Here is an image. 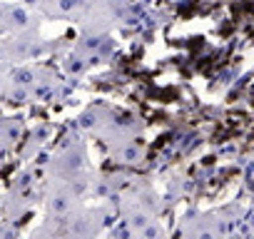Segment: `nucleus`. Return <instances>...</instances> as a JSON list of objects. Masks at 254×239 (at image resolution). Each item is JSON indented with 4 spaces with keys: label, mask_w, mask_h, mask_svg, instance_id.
<instances>
[{
    "label": "nucleus",
    "mask_w": 254,
    "mask_h": 239,
    "mask_svg": "<svg viewBox=\"0 0 254 239\" xmlns=\"http://www.w3.org/2000/svg\"><path fill=\"white\" fill-rule=\"evenodd\" d=\"M85 160H87L85 147H82L80 142H67V145L50 160L48 172H50L53 177L70 179V177H75V175H80V172L85 170Z\"/></svg>",
    "instance_id": "f257e3e1"
},
{
    "label": "nucleus",
    "mask_w": 254,
    "mask_h": 239,
    "mask_svg": "<svg viewBox=\"0 0 254 239\" xmlns=\"http://www.w3.org/2000/svg\"><path fill=\"white\" fill-rule=\"evenodd\" d=\"M28 30H38V20L30 13V8H25L23 3H5V0H0V33L18 35Z\"/></svg>",
    "instance_id": "f03ea898"
},
{
    "label": "nucleus",
    "mask_w": 254,
    "mask_h": 239,
    "mask_svg": "<svg viewBox=\"0 0 254 239\" xmlns=\"http://www.w3.org/2000/svg\"><path fill=\"white\" fill-rule=\"evenodd\" d=\"M43 53V38L38 30H28V33H18L8 38V60L13 62H28L35 60Z\"/></svg>",
    "instance_id": "7ed1b4c3"
},
{
    "label": "nucleus",
    "mask_w": 254,
    "mask_h": 239,
    "mask_svg": "<svg viewBox=\"0 0 254 239\" xmlns=\"http://www.w3.org/2000/svg\"><path fill=\"white\" fill-rule=\"evenodd\" d=\"M75 209H77V194L72 192V187L67 184V179H65V184H58V187H53L48 192V197H45V212L50 217H65V214H72Z\"/></svg>",
    "instance_id": "20e7f679"
},
{
    "label": "nucleus",
    "mask_w": 254,
    "mask_h": 239,
    "mask_svg": "<svg viewBox=\"0 0 254 239\" xmlns=\"http://www.w3.org/2000/svg\"><path fill=\"white\" fill-rule=\"evenodd\" d=\"M25 137V117L20 112L0 117V152L15 147Z\"/></svg>",
    "instance_id": "39448f33"
},
{
    "label": "nucleus",
    "mask_w": 254,
    "mask_h": 239,
    "mask_svg": "<svg viewBox=\"0 0 254 239\" xmlns=\"http://www.w3.org/2000/svg\"><path fill=\"white\" fill-rule=\"evenodd\" d=\"M43 75V67L33 65V62H15L8 72V85H15V87H33L38 82V77Z\"/></svg>",
    "instance_id": "423d86ee"
},
{
    "label": "nucleus",
    "mask_w": 254,
    "mask_h": 239,
    "mask_svg": "<svg viewBox=\"0 0 254 239\" xmlns=\"http://www.w3.org/2000/svg\"><path fill=\"white\" fill-rule=\"evenodd\" d=\"M58 92H60V85H58L55 75L48 72V70H43V75L38 77V82L30 87L33 102H53L58 97Z\"/></svg>",
    "instance_id": "0eeeda50"
},
{
    "label": "nucleus",
    "mask_w": 254,
    "mask_h": 239,
    "mask_svg": "<svg viewBox=\"0 0 254 239\" xmlns=\"http://www.w3.org/2000/svg\"><path fill=\"white\" fill-rule=\"evenodd\" d=\"M50 137V125L48 122H40V125H35L30 132H28V137H25V145H23V152H20V157L28 162V160H33L40 150H43V145H45V140Z\"/></svg>",
    "instance_id": "6e6552de"
},
{
    "label": "nucleus",
    "mask_w": 254,
    "mask_h": 239,
    "mask_svg": "<svg viewBox=\"0 0 254 239\" xmlns=\"http://www.w3.org/2000/svg\"><path fill=\"white\" fill-rule=\"evenodd\" d=\"M112 155H115V160H120L122 165H137L140 160H142V155H145V150H142V145L137 142V140H122L115 150H112Z\"/></svg>",
    "instance_id": "1a4fd4ad"
},
{
    "label": "nucleus",
    "mask_w": 254,
    "mask_h": 239,
    "mask_svg": "<svg viewBox=\"0 0 254 239\" xmlns=\"http://www.w3.org/2000/svg\"><path fill=\"white\" fill-rule=\"evenodd\" d=\"M0 102L8 105V107H23L28 102H33L30 90L28 87H15V85H5L3 95H0Z\"/></svg>",
    "instance_id": "9d476101"
},
{
    "label": "nucleus",
    "mask_w": 254,
    "mask_h": 239,
    "mask_svg": "<svg viewBox=\"0 0 254 239\" xmlns=\"http://www.w3.org/2000/svg\"><path fill=\"white\" fill-rule=\"evenodd\" d=\"M105 115L100 112V107H87L80 117H77V125H80V130H85V132H95V130H100L102 125H105Z\"/></svg>",
    "instance_id": "9b49d317"
},
{
    "label": "nucleus",
    "mask_w": 254,
    "mask_h": 239,
    "mask_svg": "<svg viewBox=\"0 0 254 239\" xmlns=\"http://www.w3.org/2000/svg\"><path fill=\"white\" fill-rule=\"evenodd\" d=\"M80 8H82V0H55L45 13L48 15H72Z\"/></svg>",
    "instance_id": "f8f14e48"
},
{
    "label": "nucleus",
    "mask_w": 254,
    "mask_h": 239,
    "mask_svg": "<svg viewBox=\"0 0 254 239\" xmlns=\"http://www.w3.org/2000/svg\"><path fill=\"white\" fill-rule=\"evenodd\" d=\"M137 234H142V237H147V239H150V237H162L165 232H162V227H160L155 219H150V222H147V224L137 232Z\"/></svg>",
    "instance_id": "ddd939ff"
},
{
    "label": "nucleus",
    "mask_w": 254,
    "mask_h": 239,
    "mask_svg": "<svg viewBox=\"0 0 254 239\" xmlns=\"http://www.w3.org/2000/svg\"><path fill=\"white\" fill-rule=\"evenodd\" d=\"M8 72H10V62H0V95L8 85Z\"/></svg>",
    "instance_id": "4468645a"
},
{
    "label": "nucleus",
    "mask_w": 254,
    "mask_h": 239,
    "mask_svg": "<svg viewBox=\"0 0 254 239\" xmlns=\"http://www.w3.org/2000/svg\"><path fill=\"white\" fill-rule=\"evenodd\" d=\"M0 62H10L8 60V38H0Z\"/></svg>",
    "instance_id": "2eb2a0df"
},
{
    "label": "nucleus",
    "mask_w": 254,
    "mask_h": 239,
    "mask_svg": "<svg viewBox=\"0 0 254 239\" xmlns=\"http://www.w3.org/2000/svg\"><path fill=\"white\" fill-rule=\"evenodd\" d=\"M3 209H5V199L0 197V214H3Z\"/></svg>",
    "instance_id": "dca6fc26"
}]
</instances>
